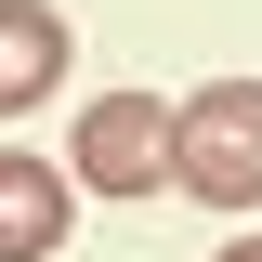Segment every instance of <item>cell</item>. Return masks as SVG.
Returning a JSON list of instances; mask_svg holds the SVG:
<instances>
[{
    "label": "cell",
    "instance_id": "obj_4",
    "mask_svg": "<svg viewBox=\"0 0 262 262\" xmlns=\"http://www.w3.org/2000/svg\"><path fill=\"white\" fill-rule=\"evenodd\" d=\"M53 79H66V13L0 0V118H13V105H39Z\"/></svg>",
    "mask_w": 262,
    "mask_h": 262
},
{
    "label": "cell",
    "instance_id": "obj_1",
    "mask_svg": "<svg viewBox=\"0 0 262 262\" xmlns=\"http://www.w3.org/2000/svg\"><path fill=\"white\" fill-rule=\"evenodd\" d=\"M170 184L210 210H262V79H210L170 131Z\"/></svg>",
    "mask_w": 262,
    "mask_h": 262
},
{
    "label": "cell",
    "instance_id": "obj_2",
    "mask_svg": "<svg viewBox=\"0 0 262 262\" xmlns=\"http://www.w3.org/2000/svg\"><path fill=\"white\" fill-rule=\"evenodd\" d=\"M170 131H184V105H158V92H105V105H79L66 158H79V184L144 196V184H170Z\"/></svg>",
    "mask_w": 262,
    "mask_h": 262
},
{
    "label": "cell",
    "instance_id": "obj_3",
    "mask_svg": "<svg viewBox=\"0 0 262 262\" xmlns=\"http://www.w3.org/2000/svg\"><path fill=\"white\" fill-rule=\"evenodd\" d=\"M53 236H66V170L0 158V262H53Z\"/></svg>",
    "mask_w": 262,
    "mask_h": 262
},
{
    "label": "cell",
    "instance_id": "obj_5",
    "mask_svg": "<svg viewBox=\"0 0 262 262\" xmlns=\"http://www.w3.org/2000/svg\"><path fill=\"white\" fill-rule=\"evenodd\" d=\"M223 262H262V236H236V249H223Z\"/></svg>",
    "mask_w": 262,
    "mask_h": 262
}]
</instances>
